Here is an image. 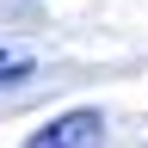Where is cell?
I'll return each mask as SVG.
<instances>
[{"mask_svg": "<svg viewBox=\"0 0 148 148\" xmlns=\"http://www.w3.org/2000/svg\"><path fill=\"white\" fill-rule=\"evenodd\" d=\"M142 148H148V142H142Z\"/></svg>", "mask_w": 148, "mask_h": 148, "instance_id": "3", "label": "cell"}, {"mask_svg": "<svg viewBox=\"0 0 148 148\" xmlns=\"http://www.w3.org/2000/svg\"><path fill=\"white\" fill-rule=\"evenodd\" d=\"M18 80H31V62H0V86H18Z\"/></svg>", "mask_w": 148, "mask_h": 148, "instance_id": "2", "label": "cell"}, {"mask_svg": "<svg viewBox=\"0 0 148 148\" xmlns=\"http://www.w3.org/2000/svg\"><path fill=\"white\" fill-rule=\"evenodd\" d=\"M25 148H105V117L99 111H62V117H49Z\"/></svg>", "mask_w": 148, "mask_h": 148, "instance_id": "1", "label": "cell"}]
</instances>
